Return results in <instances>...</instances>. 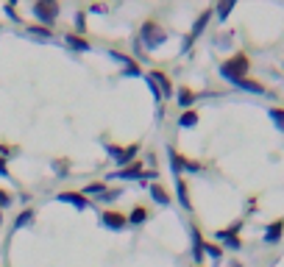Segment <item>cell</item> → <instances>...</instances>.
<instances>
[{
    "label": "cell",
    "instance_id": "ac0fdd59",
    "mask_svg": "<svg viewBox=\"0 0 284 267\" xmlns=\"http://www.w3.org/2000/svg\"><path fill=\"white\" fill-rule=\"evenodd\" d=\"M178 123H181V126H184V128H192V126H195V123H198V114L192 112V109H187V112L181 114V120H178Z\"/></svg>",
    "mask_w": 284,
    "mask_h": 267
},
{
    "label": "cell",
    "instance_id": "ffe728a7",
    "mask_svg": "<svg viewBox=\"0 0 284 267\" xmlns=\"http://www.w3.org/2000/svg\"><path fill=\"white\" fill-rule=\"evenodd\" d=\"M204 248H206V253H209L212 259H217V262L223 259V248H217V245H214V242H206Z\"/></svg>",
    "mask_w": 284,
    "mask_h": 267
},
{
    "label": "cell",
    "instance_id": "1f68e13d",
    "mask_svg": "<svg viewBox=\"0 0 284 267\" xmlns=\"http://www.w3.org/2000/svg\"><path fill=\"white\" fill-rule=\"evenodd\" d=\"M0 217H3V214H0Z\"/></svg>",
    "mask_w": 284,
    "mask_h": 267
},
{
    "label": "cell",
    "instance_id": "4dcf8cb0",
    "mask_svg": "<svg viewBox=\"0 0 284 267\" xmlns=\"http://www.w3.org/2000/svg\"><path fill=\"white\" fill-rule=\"evenodd\" d=\"M228 267H242V265H237V262H234V265H228Z\"/></svg>",
    "mask_w": 284,
    "mask_h": 267
},
{
    "label": "cell",
    "instance_id": "d6986e66",
    "mask_svg": "<svg viewBox=\"0 0 284 267\" xmlns=\"http://www.w3.org/2000/svg\"><path fill=\"white\" fill-rule=\"evenodd\" d=\"M192 100H195V92H192V89H178V103L184 106V109H187V106H192Z\"/></svg>",
    "mask_w": 284,
    "mask_h": 267
},
{
    "label": "cell",
    "instance_id": "44dd1931",
    "mask_svg": "<svg viewBox=\"0 0 284 267\" xmlns=\"http://www.w3.org/2000/svg\"><path fill=\"white\" fill-rule=\"evenodd\" d=\"M31 220H34V211H31V209H25V211L20 214V217L14 220V225H17V228H22V225H28Z\"/></svg>",
    "mask_w": 284,
    "mask_h": 267
},
{
    "label": "cell",
    "instance_id": "4316f807",
    "mask_svg": "<svg viewBox=\"0 0 284 267\" xmlns=\"http://www.w3.org/2000/svg\"><path fill=\"white\" fill-rule=\"evenodd\" d=\"M226 242H228V248H234V251H240V248H242V242H240L237 237H228Z\"/></svg>",
    "mask_w": 284,
    "mask_h": 267
},
{
    "label": "cell",
    "instance_id": "9c48e42d",
    "mask_svg": "<svg viewBox=\"0 0 284 267\" xmlns=\"http://www.w3.org/2000/svg\"><path fill=\"white\" fill-rule=\"evenodd\" d=\"M282 234H284V220H273L270 228H268V234H265V239H268V242H279Z\"/></svg>",
    "mask_w": 284,
    "mask_h": 267
},
{
    "label": "cell",
    "instance_id": "9a60e30c",
    "mask_svg": "<svg viewBox=\"0 0 284 267\" xmlns=\"http://www.w3.org/2000/svg\"><path fill=\"white\" fill-rule=\"evenodd\" d=\"M167 156H170V167L176 170V173H181V170H184V162H187V159H184L181 153H176L173 148H167Z\"/></svg>",
    "mask_w": 284,
    "mask_h": 267
},
{
    "label": "cell",
    "instance_id": "8992f818",
    "mask_svg": "<svg viewBox=\"0 0 284 267\" xmlns=\"http://www.w3.org/2000/svg\"><path fill=\"white\" fill-rule=\"evenodd\" d=\"M103 225H109V228H123V225H128V217L126 214H120V211H103Z\"/></svg>",
    "mask_w": 284,
    "mask_h": 267
},
{
    "label": "cell",
    "instance_id": "4fadbf2b",
    "mask_svg": "<svg viewBox=\"0 0 284 267\" xmlns=\"http://www.w3.org/2000/svg\"><path fill=\"white\" fill-rule=\"evenodd\" d=\"M237 86L245 92H254V95H265V86L256 84V81H248V78H242V81H237Z\"/></svg>",
    "mask_w": 284,
    "mask_h": 267
},
{
    "label": "cell",
    "instance_id": "83f0119b",
    "mask_svg": "<svg viewBox=\"0 0 284 267\" xmlns=\"http://www.w3.org/2000/svg\"><path fill=\"white\" fill-rule=\"evenodd\" d=\"M184 170H190V173H198L201 164H198V162H184Z\"/></svg>",
    "mask_w": 284,
    "mask_h": 267
},
{
    "label": "cell",
    "instance_id": "7402d4cb",
    "mask_svg": "<svg viewBox=\"0 0 284 267\" xmlns=\"http://www.w3.org/2000/svg\"><path fill=\"white\" fill-rule=\"evenodd\" d=\"M28 34L31 36H39V39H50V28H36V25H31Z\"/></svg>",
    "mask_w": 284,
    "mask_h": 267
},
{
    "label": "cell",
    "instance_id": "484cf974",
    "mask_svg": "<svg viewBox=\"0 0 284 267\" xmlns=\"http://www.w3.org/2000/svg\"><path fill=\"white\" fill-rule=\"evenodd\" d=\"M231 8H234V3H223V6H220V11H217V17L223 20V17H226L228 11H231Z\"/></svg>",
    "mask_w": 284,
    "mask_h": 267
},
{
    "label": "cell",
    "instance_id": "30bf717a",
    "mask_svg": "<svg viewBox=\"0 0 284 267\" xmlns=\"http://www.w3.org/2000/svg\"><path fill=\"white\" fill-rule=\"evenodd\" d=\"M209 17H212V11H204V14L198 17V22H195V28H192V36L187 39V45H190L192 39H195V36H201V34H204V28H206V22H209Z\"/></svg>",
    "mask_w": 284,
    "mask_h": 267
},
{
    "label": "cell",
    "instance_id": "8fae6325",
    "mask_svg": "<svg viewBox=\"0 0 284 267\" xmlns=\"http://www.w3.org/2000/svg\"><path fill=\"white\" fill-rule=\"evenodd\" d=\"M150 195H153V200H156L159 206H167V203H170V195H167V192H164L159 184H150Z\"/></svg>",
    "mask_w": 284,
    "mask_h": 267
},
{
    "label": "cell",
    "instance_id": "ba28073f",
    "mask_svg": "<svg viewBox=\"0 0 284 267\" xmlns=\"http://www.w3.org/2000/svg\"><path fill=\"white\" fill-rule=\"evenodd\" d=\"M114 178H148V176H145V173H142L140 162H137V159H134V164H131V167L120 170V173H114Z\"/></svg>",
    "mask_w": 284,
    "mask_h": 267
},
{
    "label": "cell",
    "instance_id": "7a4b0ae2",
    "mask_svg": "<svg viewBox=\"0 0 284 267\" xmlns=\"http://www.w3.org/2000/svg\"><path fill=\"white\" fill-rule=\"evenodd\" d=\"M140 36H142V42L148 45V48H159V45L167 39V34L159 28L156 22H145V25H142V34H140Z\"/></svg>",
    "mask_w": 284,
    "mask_h": 267
},
{
    "label": "cell",
    "instance_id": "277c9868",
    "mask_svg": "<svg viewBox=\"0 0 284 267\" xmlns=\"http://www.w3.org/2000/svg\"><path fill=\"white\" fill-rule=\"evenodd\" d=\"M106 150L117 159L120 164H128V162H134V156H137V145H128V148H117V145H106Z\"/></svg>",
    "mask_w": 284,
    "mask_h": 267
},
{
    "label": "cell",
    "instance_id": "603a6c76",
    "mask_svg": "<svg viewBox=\"0 0 284 267\" xmlns=\"http://www.w3.org/2000/svg\"><path fill=\"white\" fill-rule=\"evenodd\" d=\"M270 117L276 120L279 128H284V109H270Z\"/></svg>",
    "mask_w": 284,
    "mask_h": 267
},
{
    "label": "cell",
    "instance_id": "6da1fadb",
    "mask_svg": "<svg viewBox=\"0 0 284 267\" xmlns=\"http://www.w3.org/2000/svg\"><path fill=\"white\" fill-rule=\"evenodd\" d=\"M248 67H251L248 56H245V53H234L231 59H226V62H223L220 72H223V78H228V81H231V84H237V81H242V78L248 75Z\"/></svg>",
    "mask_w": 284,
    "mask_h": 267
},
{
    "label": "cell",
    "instance_id": "e0dca14e",
    "mask_svg": "<svg viewBox=\"0 0 284 267\" xmlns=\"http://www.w3.org/2000/svg\"><path fill=\"white\" fill-rule=\"evenodd\" d=\"M114 59H120L123 64H126V72H131V75H137V72H140V67H137V62L134 59H128V56H120V53H112Z\"/></svg>",
    "mask_w": 284,
    "mask_h": 267
},
{
    "label": "cell",
    "instance_id": "5b68a950",
    "mask_svg": "<svg viewBox=\"0 0 284 267\" xmlns=\"http://www.w3.org/2000/svg\"><path fill=\"white\" fill-rule=\"evenodd\" d=\"M148 81H153V84H159V86H162V95H164V98H173V84H170V78L164 75V72L150 70Z\"/></svg>",
    "mask_w": 284,
    "mask_h": 267
},
{
    "label": "cell",
    "instance_id": "2e32d148",
    "mask_svg": "<svg viewBox=\"0 0 284 267\" xmlns=\"http://www.w3.org/2000/svg\"><path fill=\"white\" fill-rule=\"evenodd\" d=\"M176 190H178V200H181V206H184V209H190V195H187V184L181 181V178H178L176 181Z\"/></svg>",
    "mask_w": 284,
    "mask_h": 267
},
{
    "label": "cell",
    "instance_id": "3957f363",
    "mask_svg": "<svg viewBox=\"0 0 284 267\" xmlns=\"http://www.w3.org/2000/svg\"><path fill=\"white\" fill-rule=\"evenodd\" d=\"M34 14L50 25V22L59 17V3H50V0H45V3H34Z\"/></svg>",
    "mask_w": 284,
    "mask_h": 267
},
{
    "label": "cell",
    "instance_id": "f546056e",
    "mask_svg": "<svg viewBox=\"0 0 284 267\" xmlns=\"http://www.w3.org/2000/svg\"><path fill=\"white\" fill-rule=\"evenodd\" d=\"M0 176L8 178V170H6V162H3V159H0Z\"/></svg>",
    "mask_w": 284,
    "mask_h": 267
},
{
    "label": "cell",
    "instance_id": "52a82bcc",
    "mask_svg": "<svg viewBox=\"0 0 284 267\" xmlns=\"http://www.w3.org/2000/svg\"><path fill=\"white\" fill-rule=\"evenodd\" d=\"M59 200H64V203H72L75 209H86V206H89L86 195H81V192H62V195H59Z\"/></svg>",
    "mask_w": 284,
    "mask_h": 267
},
{
    "label": "cell",
    "instance_id": "cb8c5ba5",
    "mask_svg": "<svg viewBox=\"0 0 284 267\" xmlns=\"http://www.w3.org/2000/svg\"><path fill=\"white\" fill-rule=\"evenodd\" d=\"M98 192H106V184H92V187H86L84 195H98Z\"/></svg>",
    "mask_w": 284,
    "mask_h": 267
},
{
    "label": "cell",
    "instance_id": "d4e9b609",
    "mask_svg": "<svg viewBox=\"0 0 284 267\" xmlns=\"http://www.w3.org/2000/svg\"><path fill=\"white\" fill-rule=\"evenodd\" d=\"M75 28H78V31H84V28H86V17L81 14V11L75 14Z\"/></svg>",
    "mask_w": 284,
    "mask_h": 267
},
{
    "label": "cell",
    "instance_id": "f1b7e54d",
    "mask_svg": "<svg viewBox=\"0 0 284 267\" xmlns=\"http://www.w3.org/2000/svg\"><path fill=\"white\" fill-rule=\"evenodd\" d=\"M11 203V195L8 192H0V206H8Z\"/></svg>",
    "mask_w": 284,
    "mask_h": 267
},
{
    "label": "cell",
    "instance_id": "7c38bea8",
    "mask_svg": "<svg viewBox=\"0 0 284 267\" xmlns=\"http://www.w3.org/2000/svg\"><path fill=\"white\" fill-rule=\"evenodd\" d=\"M64 42L70 45L72 50H89V42L81 39V36H75V34H67V36H64Z\"/></svg>",
    "mask_w": 284,
    "mask_h": 267
},
{
    "label": "cell",
    "instance_id": "5bb4252c",
    "mask_svg": "<svg viewBox=\"0 0 284 267\" xmlns=\"http://www.w3.org/2000/svg\"><path fill=\"white\" fill-rule=\"evenodd\" d=\"M145 220H148V211L142 209V206H137V209L128 214V225H142Z\"/></svg>",
    "mask_w": 284,
    "mask_h": 267
}]
</instances>
